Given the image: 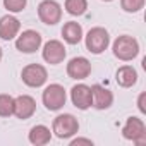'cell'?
I'll use <instances>...</instances> for the list:
<instances>
[{
  "instance_id": "obj_1",
  "label": "cell",
  "mask_w": 146,
  "mask_h": 146,
  "mask_svg": "<svg viewBox=\"0 0 146 146\" xmlns=\"http://www.w3.org/2000/svg\"><path fill=\"white\" fill-rule=\"evenodd\" d=\"M139 53V43L136 38L132 36H119L113 43V55L120 60H132L136 55Z\"/></svg>"
},
{
  "instance_id": "obj_2",
  "label": "cell",
  "mask_w": 146,
  "mask_h": 146,
  "mask_svg": "<svg viewBox=\"0 0 146 146\" xmlns=\"http://www.w3.org/2000/svg\"><path fill=\"white\" fill-rule=\"evenodd\" d=\"M79 129V124H78V119L70 113H64V115H58L53 119V132L60 137V139H65V137H70L74 136Z\"/></svg>"
},
{
  "instance_id": "obj_3",
  "label": "cell",
  "mask_w": 146,
  "mask_h": 146,
  "mask_svg": "<svg viewBox=\"0 0 146 146\" xmlns=\"http://www.w3.org/2000/svg\"><path fill=\"white\" fill-rule=\"evenodd\" d=\"M41 98H43V103H45V107L48 110H60L65 105L67 95H65L64 86H60V84H50V86L45 88Z\"/></svg>"
},
{
  "instance_id": "obj_4",
  "label": "cell",
  "mask_w": 146,
  "mask_h": 146,
  "mask_svg": "<svg viewBox=\"0 0 146 146\" xmlns=\"http://www.w3.org/2000/svg\"><path fill=\"white\" fill-rule=\"evenodd\" d=\"M21 78H23L24 84H28L31 88H40V86H43L46 83L48 74H46V69L43 65H40V64H29V65H26L23 69Z\"/></svg>"
},
{
  "instance_id": "obj_5",
  "label": "cell",
  "mask_w": 146,
  "mask_h": 146,
  "mask_svg": "<svg viewBox=\"0 0 146 146\" xmlns=\"http://www.w3.org/2000/svg\"><path fill=\"white\" fill-rule=\"evenodd\" d=\"M110 45V36L107 33V29L103 28H93L90 29L88 36H86V48L91 53H102L107 50V46Z\"/></svg>"
},
{
  "instance_id": "obj_6",
  "label": "cell",
  "mask_w": 146,
  "mask_h": 146,
  "mask_svg": "<svg viewBox=\"0 0 146 146\" xmlns=\"http://www.w3.org/2000/svg\"><path fill=\"white\" fill-rule=\"evenodd\" d=\"M122 136L136 144H143L146 141V125L141 119L137 117H129L124 129H122Z\"/></svg>"
},
{
  "instance_id": "obj_7",
  "label": "cell",
  "mask_w": 146,
  "mask_h": 146,
  "mask_svg": "<svg viewBox=\"0 0 146 146\" xmlns=\"http://www.w3.org/2000/svg\"><path fill=\"white\" fill-rule=\"evenodd\" d=\"M38 17L45 23V24H57L62 17V7L55 0H43L38 5Z\"/></svg>"
},
{
  "instance_id": "obj_8",
  "label": "cell",
  "mask_w": 146,
  "mask_h": 146,
  "mask_svg": "<svg viewBox=\"0 0 146 146\" xmlns=\"http://www.w3.org/2000/svg\"><path fill=\"white\" fill-rule=\"evenodd\" d=\"M70 100L79 110H86L93 105V93L91 88L86 84H76L70 90Z\"/></svg>"
},
{
  "instance_id": "obj_9",
  "label": "cell",
  "mask_w": 146,
  "mask_h": 146,
  "mask_svg": "<svg viewBox=\"0 0 146 146\" xmlns=\"http://www.w3.org/2000/svg\"><path fill=\"white\" fill-rule=\"evenodd\" d=\"M40 45H41V36L38 31H33V29L24 31L16 41V48L23 53H33L40 48Z\"/></svg>"
},
{
  "instance_id": "obj_10",
  "label": "cell",
  "mask_w": 146,
  "mask_h": 146,
  "mask_svg": "<svg viewBox=\"0 0 146 146\" xmlns=\"http://www.w3.org/2000/svg\"><path fill=\"white\" fill-rule=\"evenodd\" d=\"M67 74L72 79H86L91 74V64L84 57H74L67 64Z\"/></svg>"
},
{
  "instance_id": "obj_11",
  "label": "cell",
  "mask_w": 146,
  "mask_h": 146,
  "mask_svg": "<svg viewBox=\"0 0 146 146\" xmlns=\"http://www.w3.org/2000/svg\"><path fill=\"white\" fill-rule=\"evenodd\" d=\"M43 58L52 64L57 65L65 58V46L58 41V40H50L48 43H45L43 46Z\"/></svg>"
},
{
  "instance_id": "obj_12",
  "label": "cell",
  "mask_w": 146,
  "mask_h": 146,
  "mask_svg": "<svg viewBox=\"0 0 146 146\" xmlns=\"http://www.w3.org/2000/svg\"><path fill=\"white\" fill-rule=\"evenodd\" d=\"M36 110V102L29 95H21L14 98V115L17 119H29Z\"/></svg>"
},
{
  "instance_id": "obj_13",
  "label": "cell",
  "mask_w": 146,
  "mask_h": 146,
  "mask_svg": "<svg viewBox=\"0 0 146 146\" xmlns=\"http://www.w3.org/2000/svg\"><path fill=\"white\" fill-rule=\"evenodd\" d=\"M91 93H93V107L98 108V110H105L112 105L113 102V95L110 90L100 86V84H95L91 88Z\"/></svg>"
},
{
  "instance_id": "obj_14",
  "label": "cell",
  "mask_w": 146,
  "mask_h": 146,
  "mask_svg": "<svg viewBox=\"0 0 146 146\" xmlns=\"http://www.w3.org/2000/svg\"><path fill=\"white\" fill-rule=\"evenodd\" d=\"M21 28V23L12 17V16H4L0 19V38L2 40H12L14 36H17Z\"/></svg>"
},
{
  "instance_id": "obj_15",
  "label": "cell",
  "mask_w": 146,
  "mask_h": 146,
  "mask_svg": "<svg viewBox=\"0 0 146 146\" xmlns=\"http://www.w3.org/2000/svg\"><path fill=\"white\" fill-rule=\"evenodd\" d=\"M62 36H64V40H65L67 43H70V45L79 43L81 38H83V28H81V24H78V23H74V21L67 23V24L62 28Z\"/></svg>"
},
{
  "instance_id": "obj_16",
  "label": "cell",
  "mask_w": 146,
  "mask_h": 146,
  "mask_svg": "<svg viewBox=\"0 0 146 146\" xmlns=\"http://www.w3.org/2000/svg\"><path fill=\"white\" fill-rule=\"evenodd\" d=\"M117 83L122 86V88H131L132 84H136L137 81V72L131 67V65H122L119 70H117Z\"/></svg>"
},
{
  "instance_id": "obj_17",
  "label": "cell",
  "mask_w": 146,
  "mask_h": 146,
  "mask_svg": "<svg viewBox=\"0 0 146 146\" xmlns=\"http://www.w3.org/2000/svg\"><path fill=\"white\" fill-rule=\"evenodd\" d=\"M50 139H52V132L45 125H35L29 131V141L36 146H43V144L50 143Z\"/></svg>"
},
{
  "instance_id": "obj_18",
  "label": "cell",
  "mask_w": 146,
  "mask_h": 146,
  "mask_svg": "<svg viewBox=\"0 0 146 146\" xmlns=\"http://www.w3.org/2000/svg\"><path fill=\"white\" fill-rule=\"evenodd\" d=\"M88 9L86 0H65V11L70 16H83Z\"/></svg>"
},
{
  "instance_id": "obj_19",
  "label": "cell",
  "mask_w": 146,
  "mask_h": 146,
  "mask_svg": "<svg viewBox=\"0 0 146 146\" xmlns=\"http://www.w3.org/2000/svg\"><path fill=\"white\" fill-rule=\"evenodd\" d=\"M14 113V98L11 95H0V117H11Z\"/></svg>"
},
{
  "instance_id": "obj_20",
  "label": "cell",
  "mask_w": 146,
  "mask_h": 146,
  "mask_svg": "<svg viewBox=\"0 0 146 146\" xmlns=\"http://www.w3.org/2000/svg\"><path fill=\"white\" fill-rule=\"evenodd\" d=\"M120 5L125 12H137L143 9L144 0H120Z\"/></svg>"
},
{
  "instance_id": "obj_21",
  "label": "cell",
  "mask_w": 146,
  "mask_h": 146,
  "mask_svg": "<svg viewBox=\"0 0 146 146\" xmlns=\"http://www.w3.org/2000/svg\"><path fill=\"white\" fill-rule=\"evenodd\" d=\"M4 5L11 12H21L26 7V0H4Z\"/></svg>"
},
{
  "instance_id": "obj_22",
  "label": "cell",
  "mask_w": 146,
  "mask_h": 146,
  "mask_svg": "<svg viewBox=\"0 0 146 146\" xmlns=\"http://www.w3.org/2000/svg\"><path fill=\"white\" fill-rule=\"evenodd\" d=\"M144 100H146V93H141L139 98H137V108L141 113H146V105H144Z\"/></svg>"
},
{
  "instance_id": "obj_23",
  "label": "cell",
  "mask_w": 146,
  "mask_h": 146,
  "mask_svg": "<svg viewBox=\"0 0 146 146\" xmlns=\"http://www.w3.org/2000/svg\"><path fill=\"white\" fill-rule=\"evenodd\" d=\"M70 144H72V146H76V144H90V146H91L93 141H91V139H86V137H78V139H72Z\"/></svg>"
},
{
  "instance_id": "obj_24",
  "label": "cell",
  "mask_w": 146,
  "mask_h": 146,
  "mask_svg": "<svg viewBox=\"0 0 146 146\" xmlns=\"http://www.w3.org/2000/svg\"><path fill=\"white\" fill-rule=\"evenodd\" d=\"M0 60H2V48H0Z\"/></svg>"
},
{
  "instance_id": "obj_25",
  "label": "cell",
  "mask_w": 146,
  "mask_h": 146,
  "mask_svg": "<svg viewBox=\"0 0 146 146\" xmlns=\"http://www.w3.org/2000/svg\"><path fill=\"white\" fill-rule=\"evenodd\" d=\"M103 2H112V0H103Z\"/></svg>"
}]
</instances>
